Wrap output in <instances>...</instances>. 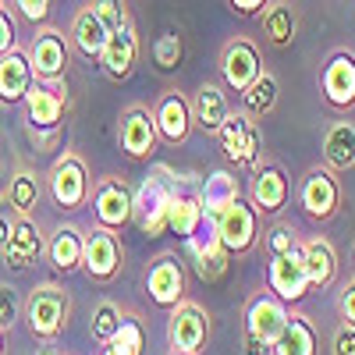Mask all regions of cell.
<instances>
[{
  "label": "cell",
  "instance_id": "6da1fadb",
  "mask_svg": "<svg viewBox=\"0 0 355 355\" xmlns=\"http://www.w3.org/2000/svg\"><path fill=\"white\" fill-rule=\"evenodd\" d=\"M21 320L25 331L43 345H53L64 334L68 320H71V295L64 291V284L57 281H43L25 295L21 302Z\"/></svg>",
  "mask_w": 355,
  "mask_h": 355
},
{
  "label": "cell",
  "instance_id": "7a4b0ae2",
  "mask_svg": "<svg viewBox=\"0 0 355 355\" xmlns=\"http://www.w3.org/2000/svg\"><path fill=\"white\" fill-rule=\"evenodd\" d=\"M182 182L171 167H157L150 178H142V185L132 192V214L146 239H160L167 231V206L174 196V185Z\"/></svg>",
  "mask_w": 355,
  "mask_h": 355
},
{
  "label": "cell",
  "instance_id": "3957f363",
  "mask_svg": "<svg viewBox=\"0 0 355 355\" xmlns=\"http://www.w3.org/2000/svg\"><path fill=\"white\" fill-rule=\"evenodd\" d=\"M217 142H220L224 157L239 171L256 174L266 164L263 160V132H259V121H256V117H249L245 110H231L227 114V121L217 132Z\"/></svg>",
  "mask_w": 355,
  "mask_h": 355
},
{
  "label": "cell",
  "instance_id": "277c9868",
  "mask_svg": "<svg viewBox=\"0 0 355 355\" xmlns=\"http://www.w3.org/2000/svg\"><path fill=\"white\" fill-rule=\"evenodd\" d=\"M295 199H299L302 214H306L313 224H327V220H334V217L341 214V199H345L341 178H338L331 167L316 164V167H309V171L302 174L299 189H295Z\"/></svg>",
  "mask_w": 355,
  "mask_h": 355
},
{
  "label": "cell",
  "instance_id": "5b68a950",
  "mask_svg": "<svg viewBox=\"0 0 355 355\" xmlns=\"http://www.w3.org/2000/svg\"><path fill=\"white\" fill-rule=\"evenodd\" d=\"M46 189L50 199L57 202L61 214H75L82 206H89V196H93V182H89V167L78 153H61L53 160L50 174H46Z\"/></svg>",
  "mask_w": 355,
  "mask_h": 355
},
{
  "label": "cell",
  "instance_id": "8992f818",
  "mask_svg": "<svg viewBox=\"0 0 355 355\" xmlns=\"http://www.w3.org/2000/svg\"><path fill=\"white\" fill-rule=\"evenodd\" d=\"M25 57L33 64V75L36 82H61L68 78V68H71V40L53 25H40L36 36L28 40L25 46Z\"/></svg>",
  "mask_w": 355,
  "mask_h": 355
},
{
  "label": "cell",
  "instance_id": "52a82bcc",
  "mask_svg": "<svg viewBox=\"0 0 355 355\" xmlns=\"http://www.w3.org/2000/svg\"><path fill=\"white\" fill-rule=\"evenodd\" d=\"M259 220H263V217L256 214V206H252L249 199H242V196L234 199V202H227L224 210L214 217L220 242H224V249H227L234 259L249 256V252L259 245V239H263Z\"/></svg>",
  "mask_w": 355,
  "mask_h": 355
},
{
  "label": "cell",
  "instance_id": "ba28073f",
  "mask_svg": "<svg viewBox=\"0 0 355 355\" xmlns=\"http://www.w3.org/2000/svg\"><path fill=\"white\" fill-rule=\"evenodd\" d=\"M320 96L334 114L355 110V50L338 46L320 68Z\"/></svg>",
  "mask_w": 355,
  "mask_h": 355
},
{
  "label": "cell",
  "instance_id": "9c48e42d",
  "mask_svg": "<svg viewBox=\"0 0 355 355\" xmlns=\"http://www.w3.org/2000/svg\"><path fill=\"white\" fill-rule=\"evenodd\" d=\"M217 68H220V85L231 89V93H245V89L263 75V61H259V46L245 36H234L220 46L217 57Z\"/></svg>",
  "mask_w": 355,
  "mask_h": 355
},
{
  "label": "cell",
  "instance_id": "30bf717a",
  "mask_svg": "<svg viewBox=\"0 0 355 355\" xmlns=\"http://www.w3.org/2000/svg\"><path fill=\"white\" fill-rule=\"evenodd\" d=\"M266 291L277 295L284 306H299L309 288V274H306V259H302V242L299 249H291L284 256H270L266 263Z\"/></svg>",
  "mask_w": 355,
  "mask_h": 355
},
{
  "label": "cell",
  "instance_id": "8fae6325",
  "mask_svg": "<svg viewBox=\"0 0 355 355\" xmlns=\"http://www.w3.org/2000/svg\"><path fill=\"white\" fill-rule=\"evenodd\" d=\"M89 210H93V220L96 227H107V231H121L135 220L132 214V189L121 182V178H100L93 185V196H89Z\"/></svg>",
  "mask_w": 355,
  "mask_h": 355
},
{
  "label": "cell",
  "instance_id": "7c38bea8",
  "mask_svg": "<svg viewBox=\"0 0 355 355\" xmlns=\"http://www.w3.org/2000/svg\"><path fill=\"white\" fill-rule=\"evenodd\" d=\"M25 121L33 132H57L68 110V85L61 82H33L25 96Z\"/></svg>",
  "mask_w": 355,
  "mask_h": 355
},
{
  "label": "cell",
  "instance_id": "4fadbf2b",
  "mask_svg": "<svg viewBox=\"0 0 355 355\" xmlns=\"http://www.w3.org/2000/svg\"><path fill=\"white\" fill-rule=\"evenodd\" d=\"M206 338H210V313H206L199 302H192V299H182L171 309V320H167V341H171V348L199 355L206 348Z\"/></svg>",
  "mask_w": 355,
  "mask_h": 355
},
{
  "label": "cell",
  "instance_id": "5bb4252c",
  "mask_svg": "<svg viewBox=\"0 0 355 355\" xmlns=\"http://www.w3.org/2000/svg\"><path fill=\"white\" fill-rule=\"evenodd\" d=\"M117 142H121V153L128 160H150L160 150V132L153 121V110L132 103L121 114V128H117Z\"/></svg>",
  "mask_w": 355,
  "mask_h": 355
},
{
  "label": "cell",
  "instance_id": "9a60e30c",
  "mask_svg": "<svg viewBox=\"0 0 355 355\" xmlns=\"http://www.w3.org/2000/svg\"><path fill=\"white\" fill-rule=\"evenodd\" d=\"M125 266V252H121V242H117V234L107 231V227H89L85 231V249H82V270L107 284L121 274Z\"/></svg>",
  "mask_w": 355,
  "mask_h": 355
},
{
  "label": "cell",
  "instance_id": "2e32d148",
  "mask_svg": "<svg viewBox=\"0 0 355 355\" xmlns=\"http://www.w3.org/2000/svg\"><path fill=\"white\" fill-rule=\"evenodd\" d=\"M146 295L160 309H174L185 299V266L174 252H160L146 266Z\"/></svg>",
  "mask_w": 355,
  "mask_h": 355
},
{
  "label": "cell",
  "instance_id": "e0dca14e",
  "mask_svg": "<svg viewBox=\"0 0 355 355\" xmlns=\"http://www.w3.org/2000/svg\"><path fill=\"white\" fill-rule=\"evenodd\" d=\"M185 249H189L192 266H196V274H199L202 281H217V277L227 270V263H231V252H227L224 242H220L214 217H202V224L185 239Z\"/></svg>",
  "mask_w": 355,
  "mask_h": 355
},
{
  "label": "cell",
  "instance_id": "ac0fdd59",
  "mask_svg": "<svg viewBox=\"0 0 355 355\" xmlns=\"http://www.w3.org/2000/svg\"><path fill=\"white\" fill-rule=\"evenodd\" d=\"M288 316H291V306H284L270 291H259L256 299H249V306H245V338L263 341L266 348H274V341L281 338Z\"/></svg>",
  "mask_w": 355,
  "mask_h": 355
},
{
  "label": "cell",
  "instance_id": "d6986e66",
  "mask_svg": "<svg viewBox=\"0 0 355 355\" xmlns=\"http://www.w3.org/2000/svg\"><path fill=\"white\" fill-rule=\"evenodd\" d=\"M291 199V178L281 164L266 160L256 174H252V185H249V202L256 206L259 217H277Z\"/></svg>",
  "mask_w": 355,
  "mask_h": 355
},
{
  "label": "cell",
  "instance_id": "ffe728a7",
  "mask_svg": "<svg viewBox=\"0 0 355 355\" xmlns=\"http://www.w3.org/2000/svg\"><path fill=\"white\" fill-rule=\"evenodd\" d=\"M153 121H157V132H160V142L164 146H185L189 135H192V103L185 93L178 89H167L160 93V100L153 103Z\"/></svg>",
  "mask_w": 355,
  "mask_h": 355
},
{
  "label": "cell",
  "instance_id": "44dd1931",
  "mask_svg": "<svg viewBox=\"0 0 355 355\" xmlns=\"http://www.w3.org/2000/svg\"><path fill=\"white\" fill-rule=\"evenodd\" d=\"M135 64H139V33H135V21H128L125 28L110 33V40L100 53V68L110 82H125V78H132Z\"/></svg>",
  "mask_w": 355,
  "mask_h": 355
},
{
  "label": "cell",
  "instance_id": "7402d4cb",
  "mask_svg": "<svg viewBox=\"0 0 355 355\" xmlns=\"http://www.w3.org/2000/svg\"><path fill=\"white\" fill-rule=\"evenodd\" d=\"M189 103H192V125L206 135H217L220 125L227 121V114H231L227 89L220 82H202Z\"/></svg>",
  "mask_w": 355,
  "mask_h": 355
},
{
  "label": "cell",
  "instance_id": "603a6c76",
  "mask_svg": "<svg viewBox=\"0 0 355 355\" xmlns=\"http://www.w3.org/2000/svg\"><path fill=\"white\" fill-rule=\"evenodd\" d=\"M202 199H199V185L192 182H178L174 185V196H171V206H167V231L178 234V239H189V234L202 224Z\"/></svg>",
  "mask_w": 355,
  "mask_h": 355
},
{
  "label": "cell",
  "instance_id": "cb8c5ba5",
  "mask_svg": "<svg viewBox=\"0 0 355 355\" xmlns=\"http://www.w3.org/2000/svg\"><path fill=\"white\" fill-rule=\"evenodd\" d=\"M43 252H46V239H43V227L36 224V217H18L11 242L0 256H4L8 266H15V270H28V266L40 263Z\"/></svg>",
  "mask_w": 355,
  "mask_h": 355
},
{
  "label": "cell",
  "instance_id": "d4e9b609",
  "mask_svg": "<svg viewBox=\"0 0 355 355\" xmlns=\"http://www.w3.org/2000/svg\"><path fill=\"white\" fill-rule=\"evenodd\" d=\"M33 82H36V75H33V64H28V57H25L21 46L0 57V103L4 107L25 103Z\"/></svg>",
  "mask_w": 355,
  "mask_h": 355
},
{
  "label": "cell",
  "instance_id": "484cf974",
  "mask_svg": "<svg viewBox=\"0 0 355 355\" xmlns=\"http://www.w3.org/2000/svg\"><path fill=\"white\" fill-rule=\"evenodd\" d=\"M82 249H85V231L78 224H61L53 234H50V242H46V259L57 274H75L78 266H82Z\"/></svg>",
  "mask_w": 355,
  "mask_h": 355
},
{
  "label": "cell",
  "instance_id": "4316f807",
  "mask_svg": "<svg viewBox=\"0 0 355 355\" xmlns=\"http://www.w3.org/2000/svg\"><path fill=\"white\" fill-rule=\"evenodd\" d=\"M320 164L331 167L334 174H345L355 167V125L352 121L327 125L323 142H320Z\"/></svg>",
  "mask_w": 355,
  "mask_h": 355
},
{
  "label": "cell",
  "instance_id": "83f0119b",
  "mask_svg": "<svg viewBox=\"0 0 355 355\" xmlns=\"http://www.w3.org/2000/svg\"><path fill=\"white\" fill-rule=\"evenodd\" d=\"M259 25H263V40L274 50H288L299 36V11L288 0H270L259 15Z\"/></svg>",
  "mask_w": 355,
  "mask_h": 355
},
{
  "label": "cell",
  "instance_id": "f1b7e54d",
  "mask_svg": "<svg viewBox=\"0 0 355 355\" xmlns=\"http://www.w3.org/2000/svg\"><path fill=\"white\" fill-rule=\"evenodd\" d=\"M302 259H306V274H309V288H331L338 281V252L334 245L323 239V234H313V239L302 242Z\"/></svg>",
  "mask_w": 355,
  "mask_h": 355
},
{
  "label": "cell",
  "instance_id": "f546056e",
  "mask_svg": "<svg viewBox=\"0 0 355 355\" xmlns=\"http://www.w3.org/2000/svg\"><path fill=\"white\" fill-rule=\"evenodd\" d=\"M68 40H71V50H78L82 57H96V61H100V53H103L110 33H107V25L100 21V15L93 8H82L75 15V21H71Z\"/></svg>",
  "mask_w": 355,
  "mask_h": 355
},
{
  "label": "cell",
  "instance_id": "4dcf8cb0",
  "mask_svg": "<svg viewBox=\"0 0 355 355\" xmlns=\"http://www.w3.org/2000/svg\"><path fill=\"white\" fill-rule=\"evenodd\" d=\"M270 355H320V338H316V327L309 323V316L291 313Z\"/></svg>",
  "mask_w": 355,
  "mask_h": 355
},
{
  "label": "cell",
  "instance_id": "1f68e13d",
  "mask_svg": "<svg viewBox=\"0 0 355 355\" xmlns=\"http://www.w3.org/2000/svg\"><path fill=\"white\" fill-rule=\"evenodd\" d=\"M242 196V185H239V178H234L231 171H210L202 178V185H199V199H202V214L206 217H217L227 202H234Z\"/></svg>",
  "mask_w": 355,
  "mask_h": 355
},
{
  "label": "cell",
  "instance_id": "d6a6232c",
  "mask_svg": "<svg viewBox=\"0 0 355 355\" xmlns=\"http://www.w3.org/2000/svg\"><path fill=\"white\" fill-rule=\"evenodd\" d=\"M242 100V110L249 114V117H256V121H263L266 114H274V107H277V100H281V82L263 68V75L245 89V93L239 96Z\"/></svg>",
  "mask_w": 355,
  "mask_h": 355
},
{
  "label": "cell",
  "instance_id": "836d02e7",
  "mask_svg": "<svg viewBox=\"0 0 355 355\" xmlns=\"http://www.w3.org/2000/svg\"><path fill=\"white\" fill-rule=\"evenodd\" d=\"M40 196H43L40 178L33 171H15V178L8 182V206H11V214L33 217L36 206H40Z\"/></svg>",
  "mask_w": 355,
  "mask_h": 355
},
{
  "label": "cell",
  "instance_id": "e575fe53",
  "mask_svg": "<svg viewBox=\"0 0 355 355\" xmlns=\"http://www.w3.org/2000/svg\"><path fill=\"white\" fill-rule=\"evenodd\" d=\"M110 345L117 352H125V355H142L146 352V327H142V320L125 313L121 323H117V331H114V338H110Z\"/></svg>",
  "mask_w": 355,
  "mask_h": 355
},
{
  "label": "cell",
  "instance_id": "d590c367",
  "mask_svg": "<svg viewBox=\"0 0 355 355\" xmlns=\"http://www.w3.org/2000/svg\"><path fill=\"white\" fill-rule=\"evenodd\" d=\"M150 53H153V64L160 71H174L178 64H182V57H185V40L178 33H164V36H157Z\"/></svg>",
  "mask_w": 355,
  "mask_h": 355
},
{
  "label": "cell",
  "instance_id": "8d00e7d4",
  "mask_svg": "<svg viewBox=\"0 0 355 355\" xmlns=\"http://www.w3.org/2000/svg\"><path fill=\"white\" fill-rule=\"evenodd\" d=\"M121 309H117L114 302H100L96 309H93V320H89V334H93V341L96 345H110V338H114V331H117V323H121Z\"/></svg>",
  "mask_w": 355,
  "mask_h": 355
},
{
  "label": "cell",
  "instance_id": "74e56055",
  "mask_svg": "<svg viewBox=\"0 0 355 355\" xmlns=\"http://www.w3.org/2000/svg\"><path fill=\"white\" fill-rule=\"evenodd\" d=\"M299 231H295L291 224H274L270 231L263 234V249H266V256H284V252H291V249H299Z\"/></svg>",
  "mask_w": 355,
  "mask_h": 355
},
{
  "label": "cell",
  "instance_id": "f35d334b",
  "mask_svg": "<svg viewBox=\"0 0 355 355\" xmlns=\"http://www.w3.org/2000/svg\"><path fill=\"white\" fill-rule=\"evenodd\" d=\"M89 8L100 15V21L107 25V33H117V28H125L132 21L125 0H89Z\"/></svg>",
  "mask_w": 355,
  "mask_h": 355
},
{
  "label": "cell",
  "instance_id": "ab89813d",
  "mask_svg": "<svg viewBox=\"0 0 355 355\" xmlns=\"http://www.w3.org/2000/svg\"><path fill=\"white\" fill-rule=\"evenodd\" d=\"M18 320H21V299H18V288L0 284V331L8 334Z\"/></svg>",
  "mask_w": 355,
  "mask_h": 355
},
{
  "label": "cell",
  "instance_id": "60d3db41",
  "mask_svg": "<svg viewBox=\"0 0 355 355\" xmlns=\"http://www.w3.org/2000/svg\"><path fill=\"white\" fill-rule=\"evenodd\" d=\"M11 4L18 8V15H21L25 21H33V25H46V18H50V4H53V0H11Z\"/></svg>",
  "mask_w": 355,
  "mask_h": 355
},
{
  "label": "cell",
  "instance_id": "b9f144b4",
  "mask_svg": "<svg viewBox=\"0 0 355 355\" xmlns=\"http://www.w3.org/2000/svg\"><path fill=\"white\" fill-rule=\"evenodd\" d=\"M21 43H18V25H15V15L8 11V8H0V57L4 53H11V50H18Z\"/></svg>",
  "mask_w": 355,
  "mask_h": 355
},
{
  "label": "cell",
  "instance_id": "7bdbcfd3",
  "mask_svg": "<svg viewBox=\"0 0 355 355\" xmlns=\"http://www.w3.org/2000/svg\"><path fill=\"white\" fill-rule=\"evenodd\" d=\"M338 313H341L345 327H355V277L345 281V288H341V295H338Z\"/></svg>",
  "mask_w": 355,
  "mask_h": 355
},
{
  "label": "cell",
  "instance_id": "ee69618b",
  "mask_svg": "<svg viewBox=\"0 0 355 355\" xmlns=\"http://www.w3.org/2000/svg\"><path fill=\"white\" fill-rule=\"evenodd\" d=\"M331 348H334V355H355V327H345L341 323L331 338Z\"/></svg>",
  "mask_w": 355,
  "mask_h": 355
},
{
  "label": "cell",
  "instance_id": "f6af8a7d",
  "mask_svg": "<svg viewBox=\"0 0 355 355\" xmlns=\"http://www.w3.org/2000/svg\"><path fill=\"white\" fill-rule=\"evenodd\" d=\"M266 4H270V0H227V8L239 18H259Z\"/></svg>",
  "mask_w": 355,
  "mask_h": 355
},
{
  "label": "cell",
  "instance_id": "bcb514c9",
  "mask_svg": "<svg viewBox=\"0 0 355 355\" xmlns=\"http://www.w3.org/2000/svg\"><path fill=\"white\" fill-rule=\"evenodd\" d=\"M15 224H18V214H0V252L8 249L11 234H15Z\"/></svg>",
  "mask_w": 355,
  "mask_h": 355
},
{
  "label": "cell",
  "instance_id": "7dc6e473",
  "mask_svg": "<svg viewBox=\"0 0 355 355\" xmlns=\"http://www.w3.org/2000/svg\"><path fill=\"white\" fill-rule=\"evenodd\" d=\"M245 355H270V348H266L263 341H252V338H245Z\"/></svg>",
  "mask_w": 355,
  "mask_h": 355
},
{
  "label": "cell",
  "instance_id": "c3c4849f",
  "mask_svg": "<svg viewBox=\"0 0 355 355\" xmlns=\"http://www.w3.org/2000/svg\"><path fill=\"white\" fill-rule=\"evenodd\" d=\"M100 355H125V352H117L114 345H100Z\"/></svg>",
  "mask_w": 355,
  "mask_h": 355
},
{
  "label": "cell",
  "instance_id": "681fc988",
  "mask_svg": "<svg viewBox=\"0 0 355 355\" xmlns=\"http://www.w3.org/2000/svg\"><path fill=\"white\" fill-rule=\"evenodd\" d=\"M348 252H352V277H355V242H352V249H348Z\"/></svg>",
  "mask_w": 355,
  "mask_h": 355
},
{
  "label": "cell",
  "instance_id": "f907efd6",
  "mask_svg": "<svg viewBox=\"0 0 355 355\" xmlns=\"http://www.w3.org/2000/svg\"><path fill=\"white\" fill-rule=\"evenodd\" d=\"M43 355H61V352H57V348H43Z\"/></svg>",
  "mask_w": 355,
  "mask_h": 355
},
{
  "label": "cell",
  "instance_id": "816d5d0a",
  "mask_svg": "<svg viewBox=\"0 0 355 355\" xmlns=\"http://www.w3.org/2000/svg\"><path fill=\"white\" fill-rule=\"evenodd\" d=\"M0 355H4V331H0Z\"/></svg>",
  "mask_w": 355,
  "mask_h": 355
},
{
  "label": "cell",
  "instance_id": "f5cc1de1",
  "mask_svg": "<svg viewBox=\"0 0 355 355\" xmlns=\"http://www.w3.org/2000/svg\"><path fill=\"white\" fill-rule=\"evenodd\" d=\"M171 355H189V352H174V348H171Z\"/></svg>",
  "mask_w": 355,
  "mask_h": 355
},
{
  "label": "cell",
  "instance_id": "db71d44e",
  "mask_svg": "<svg viewBox=\"0 0 355 355\" xmlns=\"http://www.w3.org/2000/svg\"><path fill=\"white\" fill-rule=\"evenodd\" d=\"M0 8H4V0H0Z\"/></svg>",
  "mask_w": 355,
  "mask_h": 355
}]
</instances>
